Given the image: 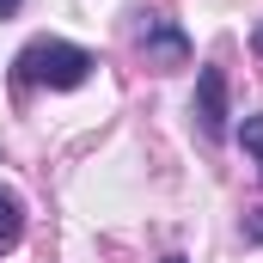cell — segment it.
Segmentation results:
<instances>
[{
    "label": "cell",
    "mask_w": 263,
    "mask_h": 263,
    "mask_svg": "<svg viewBox=\"0 0 263 263\" xmlns=\"http://www.w3.org/2000/svg\"><path fill=\"white\" fill-rule=\"evenodd\" d=\"M18 86H49V92H73V86H86L92 80V49H80V43H62V37H37V43H25L18 49Z\"/></svg>",
    "instance_id": "1"
},
{
    "label": "cell",
    "mask_w": 263,
    "mask_h": 263,
    "mask_svg": "<svg viewBox=\"0 0 263 263\" xmlns=\"http://www.w3.org/2000/svg\"><path fill=\"white\" fill-rule=\"evenodd\" d=\"M196 123H202L208 141H227V73L220 67L196 73Z\"/></svg>",
    "instance_id": "2"
},
{
    "label": "cell",
    "mask_w": 263,
    "mask_h": 263,
    "mask_svg": "<svg viewBox=\"0 0 263 263\" xmlns=\"http://www.w3.org/2000/svg\"><path fill=\"white\" fill-rule=\"evenodd\" d=\"M141 49H147V67H184L190 62V37H184L172 18H147Z\"/></svg>",
    "instance_id": "3"
},
{
    "label": "cell",
    "mask_w": 263,
    "mask_h": 263,
    "mask_svg": "<svg viewBox=\"0 0 263 263\" xmlns=\"http://www.w3.org/2000/svg\"><path fill=\"white\" fill-rule=\"evenodd\" d=\"M18 239H25V202L0 184V251H12Z\"/></svg>",
    "instance_id": "4"
},
{
    "label": "cell",
    "mask_w": 263,
    "mask_h": 263,
    "mask_svg": "<svg viewBox=\"0 0 263 263\" xmlns=\"http://www.w3.org/2000/svg\"><path fill=\"white\" fill-rule=\"evenodd\" d=\"M239 135H245V147L263 159V117H245V129H239Z\"/></svg>",
    "instance_id": "5"
},
{
    "label": "cell",
    "mask_w": 263,
    "mask_h": 263,
    "mask_svg": "<svg viewBox=\"0 0 263 263\" xmlns=\"http://www.w3.org/2000/svg\"><path fill=\"white\" fill-rule=\"evenodd\" d=\"M245 245H263V208L245 214Z\"/></svg>",
    "instance_id": "6"
},
{
    "label": "cell",
    "mask_w": 263,
    "mask_h": 263,
    "mask_svg": "<svg viewBox=\"0 0 263 263\" xmlns=\"http://www.w3.org/2000/svg\"><path fill=\"white\" fill-rule=\"evenodd\" d=\"M12 12H18V0H0V18H12Z\"/></svg>",
    "instance_id": "7"
},
{
    "label": "cell",
    "mask_w": 263,
    "mask_h": 263,
    "mask_svg": "<svg viewBox=\"0 0 263 263\" xmlns=\"http://www.w3.org/2000/svg\"><path fill=\"white\" fill-rule=\"evenodd\" d=\"M251 49H257V55H263V25H257V31H251Z\"/></svg>",
    "instance_id": "8"
},
{
    "label": "cell",
    "mask_w": 263,
    "mask_h": 263,
    "mask_svg": "<svg viewBox=\"0 0 263 263\" xmlns=\"http://www.w3.org/2000/svg\"><path fill=\"white\" fill-rule=\"evenodd\" d=\"M165 263H190V257H165Z\"/></svg>",
    "instance_id": "9"
}]
</instances>
